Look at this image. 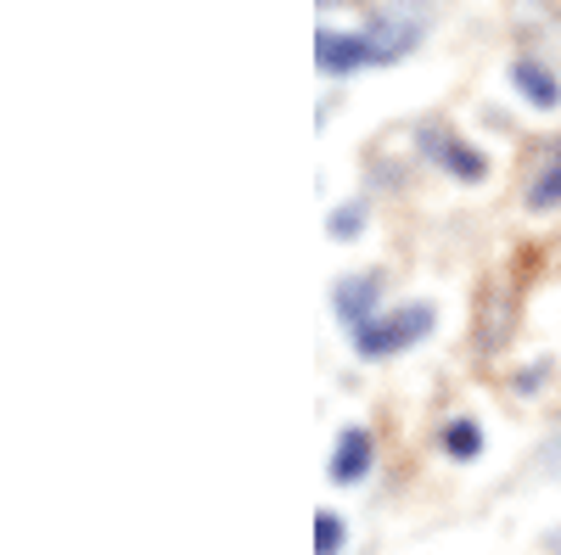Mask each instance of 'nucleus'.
Here are the masks:
<instances>
[{
    "mask_svg": "<svg viewBox=\"0 0 561 555\" xmlns=\"http://www.w3.org/2000/svg\"><path fill=\"white\" fill-rule=\"evenodd\" d=\"M433 303H404V309H393V314H377L370 326H359L354 332V348H359V359H388V354H404V348H415L421 337L433 332Z\"/></svg>",
    "mask_w": 561,
    "mask_h": 555,
    "instance_id": "nucleus-1",
    "label": "nucleus"
},
{
    "mask_svg": "<svg viewBox=\"0 0 561 555\" xmlns=\"http://www.w3.org/2000/svg\"><path fill=\"white\" fill-rule=\"evenodd\" d=\"M415 147L427 152L433 163H444V174H455V180H466V185H478L483 174H489V163H483V152H472L466 141H455L449 129H438V124H427V129H415Z\"/></svg>",
    "mask_w": 561,
    "mask_h": 555,
    "instance_id": "nucleus-2",
    "label": "nucleus"
},
{
    "mask_svg": "<svg viewBox=\"0 0 561 555\" xmlns=\"http://www.w3.org/2000/svg\"><path fill=\"white\" fill-rule=\"evenodd\" d=\"M314 62L325 73H354V68H382L377 51H370L365 34H343V28H320L314 34Z\"/></svg>",
    "mask_w": 561,
    "mask_h": 555,
    "instance_id": "nucleus-3",
    "label": "nucleus"
},
{
    "mask_svg": "<svg viewBox=\"0 0 561 555\" xmlns=\"http://www.w3.org/2000/svg\"><path fill=\"white\" fill-rule=\"evenodd\" d=\"M377 292H382V275L377 269H365V275H348V281H337V292H332V303H337V320L348 332H359V326H370L377 320Z\"/></svg>",
    "mask_w": 561,
    "mask_h": 555,
    "instance_id": "nucleus-4",
    "label": "nucleus"
},
{
    "mask_svg": "<svg viewBox=\"0 0 561 555\" xmlns=\"http://www.w3.org/2000/svg\"><path fill=\"white\" fill-rule=\"evenodd\" d=\"M365 472H370V432L348 427L337 438V454H332V483H359Z\"/></svg>",
    "mask_w": 561,
    "mask_h": 555,
    "instance_id": "nucleus-5",
    "label": "nucleus"
},
{
    "mask_svg": "<svg viewBox=\"0 0 561 555\" xmlns=\"http://www.w3.org/2000/svg\"><path fill=\"white\" fill-rule=\"evenodd\" d=\"M511 84H517V96H523V102H534L539 113H550V107L561 102L556 73H550V68H539V62H517V68H511Z\"/></svg>",
    "mask_w": 561,
    "mask_h": 555,
    "instance_id": "nucleus-6",
    "label": "nucleus"
},
{
    "mask_svg": "<svg viewBox=\"0 0 561 555\" xmlns=\"http://www.w3.org/2000/svg\"><path fill=\"white\" fill-rule=\"evenodd\" d=\"M444 454H455V460H478V454H483V432H478V421H449V427H444Z\"/></svg>",
    "mask_w": 561,
    "mask_h": 555,
    "instance_id": "nucleus-7",
    "label": "nucleus"
},
{
    "mask_svg": "<svg viewBox=\"0 0 561 555\" xmlns=\"http://www.w3.org/2000/svg\"><path fill=\"white\" fill-rule=\"evenodd\" d=\"M556 203H561V158L545 163V169L534 174V185H528V208H534V213H545V208H556Z\"/></svg>",
    "mask_w": 561,
    "mask_h": 555,
    "instance_id": "nucleus-8",
    "label": "nucleus"
},
{
    "mask_svg": "<svg viewBox=\"0 0 561 555\" xmlns=\"http://www.w3.org/2000/svg\"><path fill=\"white\" fill-rule=\"evenodd\" d=\"M314 555H343V517L332 511L314 517Z\"/></svg>",
    "mask_w": 561,
    "mask_h": 555,
    "instance_id": "nucleus-9",
    "label": "nucleus"
},
{
    "mask_svg": "<svg viewBox=\"0 0 561 555\" xmlns=\"http://www.w3.org/2000/svg\"><path fill=\"white\" fill-rule=\"evenodd\" d=\"M359 230H365V208H359V203H348V208L332 213V236H337V242H354Z\"/></svg>",
    "mask_w": 561,
    "mask_h": 555,
    "instance_id": "nucleus-10",
    "label": "nucleus"
},
{
    "mask_svg": "<svg viewBox=\"0 0 561 555\" xmlns=\"http://www.w3.org/2000/svg\"><path fill=\"white\" fill-rule=\"evenodd\" d=\"M545 550H550V555H561V528H550V533H545Z\"/></svg>",
    "mask_w": 561,
    "mask_h": 555,
    "instance_id": "nucleus-11",
    "label": "nucleus"
},
{
    "mask_svg": "<svg viewBox=\"0 0 561 555\" xmlns=\"http://www.w3.org/2000/svg\"><path fill=\"white\" fill-rule=\"evenodd\" d=\"M545 466H550V472H561V443H556V449H545Z\"/></svg>",
    "mask_w": 561,
    "mask_h": 555,
    "instance_id": "nucleus-12",
    "label": "nucleus"
}]
</instances>
